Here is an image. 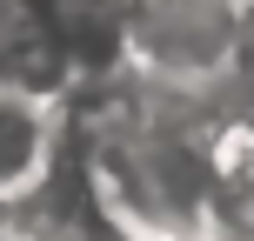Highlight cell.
<instances>
[{
	"label": "cell",
	"mask_w": 254,
	"mask_h": 241,
	"mask_svg": "<svg viewBox=\"0 0 254 241\" xmlns=\"http://www.w3.org/2000/svg\"><path fill=\"white\" fill-rule=\"evenodd\" d=\"M207 241H254V107H228L207 134Z\"/></svg>",
	"instance_id": "3957f363"
},
{
	"label": "cell",
	"mask_w": 254,
	"mask_h": 241,
	"mask_svg": "<svg viewBox=\"0 0 254 241\" xmlns=\"http://www.w3.org/2000/svg\"><path fill=\"white\" fill-rule=\"evenodd\" d=\"M228 87L254 107V0H241V20H234V61H228Z\"/></svg>",
	"instance_id": "277c9868"
},
{
	"label": "cell",
	"mask_w": 254,
	"mask_h": 241,
	"mask_svg": "<svg viewBox=\"0 0 254 241\" xmlns=\"http://www.w3.org/2000/svg\"><path fill=\"white\" fill-rule=\"evenodd\" d=\"M61 127H67V107L54 94H34V87L0 74V208H13L47 174L54 148H61Z\"/></svg>",
	"instance_id": "7a4b0ae2"
},
{
	"label": "cell",
	"mask_w": 254,
	"mask_h": 241,
	"mask_svg": "<svg viewBox=\"0 0 254 241\" xmlns=\"http://www.w3.org/2000/svg\"><path fill=\"white\" fill-rule=\"evenodd\" d=\"M241 0H127L121 67L154 87H228Z\"/></svg>",
	"instance_id": "6da1fadb"
}]
</instances>
